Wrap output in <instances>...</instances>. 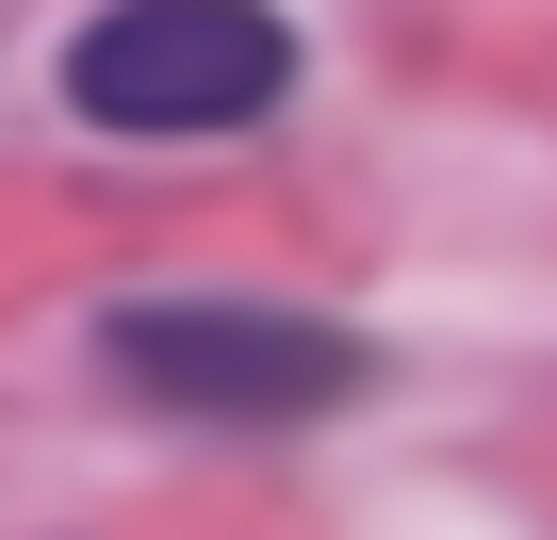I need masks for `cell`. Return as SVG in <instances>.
Masks as SVG:
<instances>
[{"instance_id":"cell-1","label":"cell","mask_w":557,"mask_h":540,"mask_svg":"<svg viewBox=\"0 0 557 540\" xmlns=\"http://www.w3.org/2000/svg\"><path fill=\"white\" fill-rule=\"evenodd\" d=\"M296 99V17L278 0H99L66 34V115L83 131H246Z\"/></svg>"},{"instance_id":"cell-2","label":"cell","mask_w":557,"mask_h":540,"mask_svg":"<svg viewBox=\"0 0 557 540\" xmlns=\"http://www.w3.org/2000/svg\"><path fill=\"white\" fill-rule=\"evenodd\" d=\"M99 361H115L148 410H181V426H312V410H345V393L377 377L361 328L278 312V296H132V312L99 328Z\"/></svg>"}]
</instances>
